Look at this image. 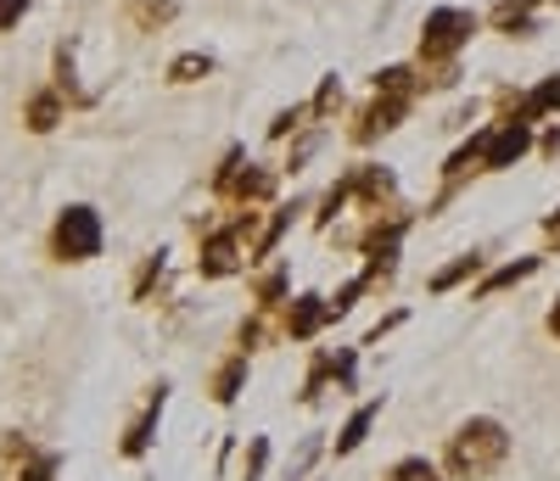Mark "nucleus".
Masks as SVG:
<instances>
[{
	"mask_svg": "<svg viewBox=\"0 0 560 481\" xmlns=\"http://www.w3.org/2000/svg\"><path fill=\"white\" fill-rule=\"evenodd\" d=\"M510 459V431L493 414H471L454 425V437L443 448V470L454 481H488L499 465Z\"/></svg>",
	"mask_w": 560,
	"mask_h": 481,
	"instance_id": "nucleus-1",
	"label": "nucleus"
},
{
	"mask_svg": "<svg viewBox=\"0 0 560 481\" xmlns=\"http://www.w3.org/2000/svg\"><path fill=\"white\" fill-rule=\"evenodd\" d=\"M102 247H107L102 213L90 202H68L51 224V258L57 263H90V258H102Z\"/></svg>",
	"mask_w": 560,
	"mask_h": 481,
	"instance_id": "nucleus-2",
	"label": "nucleus"
},
{
	"mask_svg": "<svg viewBox=\"0 0 560 481\" xmlns=\"http://www.w3.org/2000/svg\"><path fill=\"white\" fill-rule=\"evenodd\" d=\"M482 17L471 7H438L420 23V62H459V51L477 39Z\"/></svg>",
	"mask_w": 560,
	"mask_h": 481,
	"instance_id": "nucleus-3",
	"label": "nucleus"
},
{
	"mask_svg": "<svg viewBox=\"0 0 560 481\" xmlns=\"http://www.w3.org/2000/svg\"><path fill=\"white\" fill-rule=\"evenodd\" d=\"M242 269H247V235H242V224L230 219V224L208 230L202 247H197V274L202 280H230V274H242Z\"/></svg>",
	"mask_w": 560,
	"mask_h": 481,
	"instance_id": "nucleus-4",
	"label": "nucleus"
},
{
	"mask_svg": "<svg viewBox=\"0 0 560 481\" xmlns=\"http://www.w3.org/2000/svg\"><path fill=\"white\" fill-rule=\"evenodd\" d=\"M527 152H533V124L499 118V124H488V152H482V174H504V168H516V163H522Z\"/></svg>",
	"mask_w": 560,
	"mask_h": 481,
	"instance_id": "nucleus-5",
	"label": "nucleus"
},
{
	"mask_svg": "<svg viewBox=\"0 0 560 481\" xmlns=\"http://www.w3.org/2000/svg\"><path fill=\"white\" fill-rule=\"evenodd\" d=\"M409 107H415V95H382L376 90V102H370L359 118H353V129H348V140L353 146H370V140H382V134H393L404 118H409Z\"/></svg>",
	"mask_w": 560,
	"mask_h": 481,
	"instance_id": "nucleus-6",
	"label": "nucleus"
},
{
	"mask_svg": "<svg viewBox=\"0 0 560 481\" xmlns=\"http://www.w3.org/2000/svg\"><path fill=\"white\" fill-rule=\"evenodd\" d=\"M353 202H364V213H393L398 208V174L387 163H353Z\"/></svg>",
	"mask_w": 560,
	"mask_h": 481,
	"instance_id": "nucleus-7",
	"label": "nucleus"
},
{
	"mask_svg": "<svg viewBox=\"0 0 560 481\" xmlns=\"http://www.w3.org/2000/svg\"><path fill=\"white\" fill-rule=\"evenodd\" d=\"M163 409H168V380H158V387H152V398H147V409H140V414L129 420V431H124V443H118V454H124V459H147V454H152Z\"/></svg>",
	"mask_w": 560,
	"mask_h": 481,
	"instance_id": "nucleus-8",
	"label": "nucleus"
},
{
	"mask_svg": "<svg viewBox=\"0 0 560 481\" xmlns=\"http://www.w3.org/2000/svg\"><path fill=\"white\" fill-rule=\"evenodd\" d=\"M325 325H331V308H325L319 292H298V297H287V319H280L287 342H314Z\"/></svg>",
	"mask_w": 560,
	"mask_h": 481,
	"instance_id": "nucleus-9",
	"label": "nucleus"
},
{
	"mask_svg": "<svg viewBox=\"0 0 560 481\" xmlns=\"http://www.w3.org/2000/svg\"><path fill=\"white\" fill-rule=\"evenodd\" d=\"M62 118H68V95H62L57 84L34 90L28 102H23V124H28V134H51Z\"/></svg>",
	"mask_w": 560,
	"mask_h": 481,
	"instance_id": "nucleus-10",
	"label": "nucleus"
},
{
	"mask_svg": "<svg viewBox=\"0 0 560 481\" xmlns=\"http://www.w3.org/2000/svg\"><path fill=\"white\" fill-rule=\"evenodd\" d=\"M560 113V73H549V79H538L522 102H510V113L504 118H516V124H538V118H555Z\"/></svg>",
	"mask_w": 560,
	"mask_h": 481,
	"instance_id": "nucleus-11",
	"label": "nucleus"
},
{
	"mask_svg": "<svg viewBox=\"0 0 560 481\" xmlns=\"http://www.w3.org/2000/svg\"><path fill=\"white\" fill-rule=\"evenodd\" d=\"M242 387H247V353H230L219 369H213V380H208V398L219 403V409H230L242 398Z\"/></svg>",
	"mask_w": 560,
	"mask_h": 481,
	"instance_id": "nucleus-12",
	"label": "nucleus"
},
{
	"mask_svg": "<svg viewBox=\"0 0 560 481\" xmlns=\"http://www.w3.org/2000/svg\"><path fill=\"white\" fill-rule=\"evenodd\" d=\"M275 185H280V174H275V168L247 163V168H242V179H236V190H230V202H236V208H258V202H269V197H275Z\"/></svg>",
	"mask_w": 560,
	"mask_h": 481,
	"instance_id": "nucleus-13",
	"label": "nucleus"
},
{
	"mask_svg": "<svg viewBox=\"0 0 560 481\" xmlns=\"http://www.w3.org/2000/svg\"><path fill=\"white\" fill-rule=\"evenodd\" d=\"M382 420V403L370 398V403H359L353 414H348V425L337 431V459H348V454H359L364 448V437H370V425Z\"/></svg>",
	"mask_w": 560,
	"mask_h": 481,
	"instance_id": "nucleus-14",
	"label": "nucleus"
},
{
	"mask_svg": "<svg viewBox=\"0 0 560 481\" xmlns=\"http://www.w3.org/2000/svg\"><path fill=\"white\" fill-rule=\"evenodd\" d=\"M533 12H538V0H499V7H493V28L499 34H510V39H527L538 23H533Z\"/></svg>",
	"mask_w": 560,
	"mask_h": 481,
	"instance_id": "nucleus-15",
	"label": "nucleus"
},
{
	"mask_svg": "<svg viewBox=\"0 0 560 481\" xmlns=\"http://www.w3.org/2000/svg\"><path fill=\"white\" fill-rule=\"evenodd\" d=\"M538 269H544V258H516V263H504V269H493V274L477 280V297H499V292H510V285L533 280Z\"/></svg>",
	"mask_w": 560,
	"mask_h": 481,
	"instance_id": "nucleus-16",
	"label": "nucleus"
},
{
	"mask_svg": "<svg viewBox=\"0 0 560 481\" xmlns=\"http://www.w3.org/2000/svg\"><path fill=\"white\" fill-rule=\"evenodd\" d=\"M477 274H482V253H465V258H454L448 269H438V274L427 280V292H432V297H448L454 285H465V280H477Z\"/></svg>",
	"mask_w": 560,
	"mask_h": 481,
	"instance_id": "nucleus-17",
	"label": "nucleus"
},
{
	"mask_svg": "<svg viewBox=\"0 0 560 481\" xmlns=\"http://www.w3.org/2000/svg\"><path fill=\"white\" fill-rule=\"evenodd\" d=\"M174 0H129V23L140 28V34H158V28H168L174 23Z\"/></svg>",
	"mask_w": 560,
	"mask_h": 481,
	"instance_id": "nucleus-18",
	"label": "nucleus"
},
{
	"mask_svg": "<svg viewBox=\"0 0 560 481\" xmlns=\"http://www.w3.org/2000/svg\"><path fill=\"white\" fill-rule=\"evenodd\" d=\"M208 73H213V57L208 51H179L168 62V84H202Z\"/></svg>",
	"mask_w": 560,
	"mask_h": 481,
	"instance_id": "nucleus-19",
	"label": "nucleus"
},
{
	"mask_svg": "<svg viewBox=\"0 0 560 481\" xmlns=\"http://www.w3.org/2000/svg\"><path fill=\"white\" fill-rule=\"evenodd\" d=\"M57 470H62V454H51V448H23L18 481H57Z\"/></svg>",
	"mask_w": 560,
	"mask_h": 481,
	"instance_id": "nucleus-20",
	"label": "nucleus"
},
{
	"mask_svg": "<svg viewBox=\"0 0 560 481\" xmlns=\"http://www.w3.org/2000/svg\"><path fill=\"white\" fill-rule=\"evenodd\" d=\"M51 84L68 95V107H90V102H96L90 90H79V73H73V51H68V45L57 51V79H51Z\"/></svg>",
	"mask_w": 560,
	"mask_h": 481,
	"instance_id": "nucleus-21",
	"label": "nucleus"
},
{
	"mask_svg": "<svg viewBox=\"0 0 560 481\" xmlns=\"http://www.w3.org/2000/svg\"><path fill=\"white\" fill-rule=\"evenodd\" d=\"M242 168H247V152H242V146H230V152L219 157V168H213V179H208V185H213V197H224V202H230V190H236V179H242Z\"/></svg>",
	"mask_w": 560,
	"mask_h": 481,
	"instance_id": "nucleus-22",
	"label": "nucleus"
},
{
	"mask_svg": "<svg viewBox=\"0 0 560 481\" xmlns=\"http://www.w3.org/2000/svg\"><path fill=\"white\" fill-rule=\"evenodd\" d=\"M168 274V253H147L140 258V274H135V303H152V285H163Z\"/></svg>",
	"mask_w": 560,
	"mask_h": 481,
	"instance_id": "nucleus-23",
	"label": "nucleus"
},
{
	"mask_svg": "<svg viewBox=\"0 0 560 481\" xmlns=\"http://www.w3.org/2000/svg\"><path fill=\"white\" fill-rule=\"evenodd\" d=\"M308 113H314L319 124H331V118L342 113V79H337V73H331V79H319L314 102H308Z\"/></svg>",
	"mask_w": 560,
	"mask_h": 481,
	"instance_id": "nucleus-24",
	"label": "nucleus"
},
{
	"mask_svg": "<svg viewBox=\"0 0 560 481\" xmlns=\"http://www.w3.org/2000/svg\"><path fill=\"white\" fill-rule=\"evenodd\" d=\"M253 303H258L264 314L287 303V269H269V274H258V280H253Z\"/></svg>",
	"mask_w": 560,
	"mask_h": 481,
	"instance_id": "nucleus-25",
	"label": "nucleus"
},
{
	"mask_svg": "<svg viewBox=\"0 0 560 481\" xmlns=\"http://www.w3.org/2000/svg\"><path fill=\"white\" fill-rule=\"evenodd\" d=\"M376 90L382 95H420V68H404V62L398 68H382L376 73Z\"/></svg>",
	"mask_w": 560,
	"mask_h": 481,
	"instance_id": "nucleus-26",
	"label": "nucleus"
},
{
	"mask_svg": "<svg viewBox=\"0 0 560 481\" xmlns=\"http://www.w3.org/2000/svg\"><path fill=\"white\" fill-rule=\"evenodd\" d=\"M382 481H443V470L432 465V459H420V454H409V459H398Z\"/></svg>",
	"mask_w": 560,
	"mask_h": 481,
	"instance_id": "nucleus-27",
	"label": "nucleus"
},
{
	"mask_svg": "<svg viewBox=\"0 0 560 481\" xmlns=\"http://www.w3.org/2000/svg\"><path fill=\"white\" fill-rule=\"evenodd\" d=\"M303 118H314L303 102H298V107H280V113L269 118V140H287V134H298V129H303Z\"/></svg>",
	"mask_w": 560,
	"mask_h": 481,
	"instance_id": "nucleus-28",
	"label": "nucleus"
},
{
	"mask_svg": "<svg viewBox=\"0 0 560 481\" xmlns=\"http://www.w3.org/2000/svg\"><path fill=\"white\" fill-rule=\"evenodd\" d=\"M264 470H269V437H253L242 459V481H264Z\"/></svg>",
	"mask_w": 560,
	"mask_h": 481,
	"instance_id": "nucleus-29",
	"label": "nucleus"
},
{
	"mask_svg": "<svg viewBox=\"0 0 560 481\" xmlns=\"http://www.w3.org/2000/svg\"><path fill=\"white\" fill-rule=\"evenodd\" d=\"M258 342H264V308H258L253 319H242V325H236V348H242V353H253Z\"/></svg>",
	"mask_w": 560,
	"mask_h": 481,
	"instance_id": "nucleus-30",
	"label": "nucleus"
},
{
	"mask_svg": "<svg viewBox=\"0 0 560 481\" xmlns=\"http://www.w3.org/2000/svg\"><path fill=\"white\" fill-rule=\"evenodd\" d=\"M28 17V0H0V34H12Z\"/></svg>",
	"mask_w": 560,
	"mask_h": 481,
	"instance_id": "nucleus-31",
	"label": "nucleus"
},
{
	"mask_svg": "<svg viewBox=\"0 0 560 481\" xmlns=\"http://www.w3.org/2000/svg\"><path fill=\"white\" fill-rule=\"evenodd\" d=\"M404 319H409V314H404V308H393V314H387V319H376V330H370V336H364V348H370V342H382V336H387V330H398V325H404Z\"/></svg>",
	"mask_w": 560,
	"mask_h": 481,
	"instance_id": "nucleus-32",
	"label": "nucleus"
},
{
	"mask_svg": "<svg viewBox=\"0 0 560 481\" xmlns=\"http://www.w3.org/2000/svg\"><path fill=\"white\" fill-rule=\"evenodd\" d=\"M544 330H549V336H555V342H560V297L549 303V314H544Z\"/></svg>",
	"mask_w": 560,
	"mask_h": 481,
	"instance_id": "nucleus-33",
	"label": "nucleus"
},
{
	"mask_svg": "<svg viewBox=\"0 0 560 481\" xmlns=\"http://www.w3.org/2000/svg\"><path fill=\"white\" fill-rule=\"evenodd\" d=\"M538 152H544V157H560V129H549V134H544V146H538Z\"/></svg>",
	"mask_w": 560,
	"mask_h": 481,
	"instance_id": "nucleus-34",
	"label": "nucleus"
},
{
	"mask_svg": "<svg viewBox=\"0 0 560 481\" xmlns=\"http://www.w3.org/2000/svg\"><path fill=\"white\" fill-rule=\"evenodd\" d=\"M544 235H549V241H560V208H555V213L544 219Z\"/></svg>",
	"mask_w": 560,
	"mask_h": 481,
	"instance_id": "nucleus-35",
	"label": "nucleus"
}]
</instances>
